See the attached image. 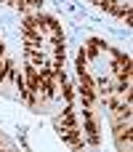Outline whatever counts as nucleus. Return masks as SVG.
Instances as JSON below:
<instances>
[{
  "label": "nucleus",
  "mask_w": 133,
  "mask_h": 152,
  "mask_svg": "<svg viewBox=\"0 0 133 152\" xmlns=\"http://www.w3.org/2000/svg\"><path fill=\"white\" fill-rule=\"evenodd\" d=\"M24 40V64L37 72H61L64 69V32L61 24L40 11L24 16L21 24Z\"/></svg>",
  "instance_id": "1"
},
{
  "label": "nucleus",
  "mask_w": 133,
  "mask_h": 152,
  "mask_svg": "<svg viewBox=\"0 0 133 152\" xmlns=\"http://www.w3.org/2000/svg\"><path fill=\"white\" fill-rule=\"evenodd\" d=\"M0 3H5V5L16 8V11H24V13L40 11V5H43V0H0Z\"/></svg>",
  "instance_id": "2"
}]
</instances>
